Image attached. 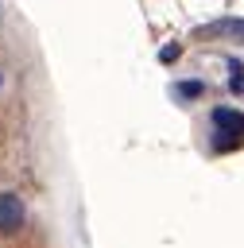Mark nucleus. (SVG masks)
<instances>
[{
    "instance_id": "f257e3e1",
    "label": "nucleus",
    "mask_w": 244,
    "mask_h": 248,
    "mask_svg": "<svg viewBox=\"0 0 244 248\" xmlns=\"http://www.w3.org/2000/svg\"><path fill=\"white\" fill-rule=\"evenodd\" d=\"M240 140H244V112H236V108H229V105L213 108V147H217V151H229V147H236Z\"/></svg>"
},
{
    "instance_id": "f03ea898",
    "label": "nucleus",
    "mask_w": 244,
    "mask_h": 248,
    "mask_svg": "<svg viewBox=\"0 0 244 248\" xmlns=\"http://www.w3.org/2000/svg\"><path fill=\"white\" fill-rule=\"evenodd\" d=\"M27 225V205L15 190H0V236H15Z\"/></svg>"
},
{
    "instance_id": "7ed1b4c3",
    "label": "nucleus",
    "mask_w": 244,
    "mask_h": 248,
    "mask_svg": "<svg viewBox=\"0 0 244 248\" xmlns=\"http://www.w3.org/2000/svg\"><path fill=\"white\" fill-rule=\"evenodd\" d=\"M201 39H213V35H240V43H244V23L240 19H221V23H213V27H205V31H198Z\"/></svg>"
}]
</instances>
